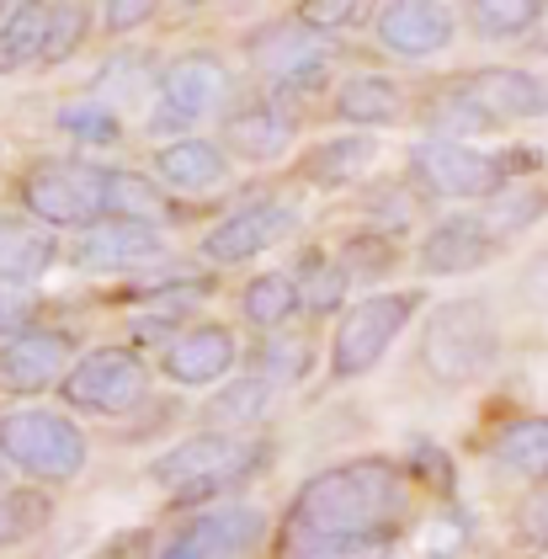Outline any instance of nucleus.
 I'll return each mask as SVG.
<instances>
[{"label":"nucleus","mask_w":548,"mask_h":559,"mask_svg":"<svg viewBox=\"0 0 548 559\" xmlns=\"http://www.w3.org/2000/svg\"><path fill=\"white\" fill-rule=\"evenodd\" d=\"M405 512H410L405 469L389 459H352V464L314 474L298 490L288 527L336 538V544H368V538H389V527Z\"/></svg>","instance_id":"nucleus-1"},{"label":"nucleus","mask_w":548,"mask_h":559,"mask_svg":"<svg viewBox=\"0 0 548 559\" xmlns=\"http://www.w3.org/2000/svg\"><path fill=\"white\" fill-rule=\"evenodd\" d=\"M266 459V448H255L235 431H203L176 442L166 459H155V485H166L176 501H213L218 490H235L255 474V464Z\"/></svg>","instance_id":"nucleus-2"},{"label":"nucleus","mask_w":548,"mask_h":559,"mask_svg":"<svg viewBox=\"0 0 548 559\" xmlns=\"http://www.w3.org/2000/svg\"><path fill=\"white\" fill-rule=\"evenodd\" d=\"M421 357H426V368H431V379L448 389L485 379L496 368V357H501V325H496L490 304H479V299L442 304L431 314V325H426Z\"/></svg>","instance_id":"nucleus-3"},{"label":"nucleus","mask_w":548,"mask_h":559,"mask_svg":"<svg viewBox=\"0 0 548 559\" xmlns=\"http://www.w3.org/2000/svg\"><path fill=\"white\" fill-rule=\"evenodd\" d=\"M0 459L33 479H75L85 469V437L64 411H5L0 416Z\"/></svg>","instance_id":"nucleus-4"},{"label":"nucleus","mask_w":548,"mask_h":559,"mask_svg":"<svg viewBox=\"0 0 548 559\" xmlns=\"http://www.w3.org/2000/svg\"><path fill=\"white\" fill-rule=\"evenodd\" d=\"M59 394L70 411H85V416H128L150 394V368L128 346H102V352H85L64 373Z\"/></svg>","instance_id":"nucleus-5"},{"label":"nucleus","mask_w":548,"mask_h":559,"mask_svg":"<svg viewBox=\"0 0 548 559\" xmlns=\"http://www.w3.org/2000/svg\"><path fill=\"white\" fill-rule=\"evenodd\" d=\"M421 294H373V299L352 304L336 325V342H331V368L336 379H362L383 362V352L400 342V331L410 325Z\"/></svg>","instance_id":"nucleus-6"},{"label":"nucleus","mask_w":548,"mask_h":559,"mask_svg":"<svg viewBox=\"0 0 548 559\" xmlns=\"http://www.w3.org/2000/svg\"><path fill=\"white\" fill-rule=\"evenodd\" d=\"M22 203L43 229H91L107 218V166H38L22 181Z\"/></svg>","instance_id":"nucleus-7"},{"label":"nucleus","mask_w":548,"mask_h":559,"mask_svg":"<svg viewBox=\"0 0 548 559\" xmlns=\"http://www.w3.org/2000/svg\"><path fill=\"white\" fill-rule=\"evenodd\" d=\"M410 181L431 198H496L507 187V171L496 155H479L474 144L453 139H421L410 150Z\"/></svg>","instance_id":"nucleus-8"},{"label":"nucleus","mask_w":548,"mask_h":559,"mask_svg":"<svg viewBox=\"0 0 548 559\" xmlns=\"http://www.w3.org/2000/svg\"><path fill=\"white\" fill-rule=\"evenodd\" d=\"M224 91H229V70L213 53H181L160 81V107L150 112V133H160V139L187 133L224 102Z\"/></svg>","instance_id":"nucleus-9"},{"label":"nucleus","mask_w":548,"mask_h":559,"mask_svg":"<svg viewBox=\"0 0 548 559\" xmlns=\"http://www.w3.org/2000/svg\"><path fill=\"white\" fill-rule=\"evenodd\" d=\"M251 53H255V64L277 81L283 96H309V91H320L325 70H331V48H325V38H320L314 27H303L298 16L294 22L266 27V33H255Z\"/></svg>","instance_id":"nucleus-10"},{"label":"nucleus","mask_w":548,"mask_h":559,"mask_svg":"<svg viewBox=\"0 0 548 559\" xmlns=\"http://www.w3.org/2000/svg\"><path fill=\"white\" fill-rule=\"evenodd\" d=\"M266 538V512L255 507H213L192 516L155 559H251Z\"/></svg>","instance_id":"nucleus-11"},{"label":"nucleus","mask_w":548,"mask_h":559,"mask_svg":"<svg viewBox=\"0 0 548 559\" xmlns=\"http://www.w3.org/2000/svg\"><path fill=\"white\" fill-rule=\"evenodd\" d=\"M166 257V235L155 224H133V218H96L75 240V261L85 272H133Z\"/></svg>","instance_id":"nucleus-12"},{"label":"nucleus","mask_w":548,"mask_h":559,"mask_svg":"<svg viewBox=\"0 0 548 559\" xmlns=\"http://www.w3.org/2000/svg\"><path fill=\"white\" fill-rule=\"evenodd\" d=\"M70 336L53 325H33L11 346H0V389L5 394H38L48 384H64L70 373Z\"/></svg>","instance_id":"nucleus-13"},{"label":"nucleus","mask_w":548,"mask_h":559,"mask_svg":"<svg viewBox=\"0 0 548 559\" xmlns=\"http://www.w3.org/2000/svg\"><path fill=\"white\" fill-rule=\"evenodd\" d=\"M294 224H298V214L288 209V203H246V209H235V214L224 218L218 229H209L203 257H209L213 266L251 261V257H261L266 246H277Z\"/></svg>","instance_id":"nucleus-14"},{"label":"nucleus","mask_w":548,"mask_h":559,"mask_svg":"<svg viewBox=\"0 0 548 559\" xmlns=\"http://www.w3.org/2000/svg\"><path fill=\"white\" fill-rule=\"evenodd\" d=\"M453 11L442 0H389L379 11V44L400 59H431L453 44Z\"/></svg>","instance_id":"nucleus-15"},{"label":"nucleus","mask_w":548,"mask_h":559,"mask_svg":"<svg viewBox=\"0 0 548 559\" xmlns=\"http://www.w3.org/2000/svg\"><path fill=\"white\" fill-rule=\"evenodd\" d=\"M240 357V342L229 325H198V331H181L170 336L166 346V373L176 384L187 389H203V384H218Z\"/></svg>","instance_id":"nucleus-16"},{"label":"nucleus","mask_w":548,"mask_h":559,"mask_svg":"<svg viewBox=\"0 0 548 559\" xmlns=\"http://www.w3.org/2000/svg\"><path fill=\"white\" fill-rule=\"evenodd\" d=\"M464 91L501 123V118H544L548 112V81L533 70H511V64H490L474 70L464 81Z\"/></svg>","instance_id":"nucleus-17"},{"label":"nucleus","mask_w":548,"mask_h":559,"mask_svg":"<svg viewBox=\"0 0 548 559\" xmlns=\"http://www.w3.org/2000/svg\"><path fill=\"white\" fill-rule=\"evenodd\" d=\"M496 257V235L479 224V218H448L426 235L421 246V272L431 277H458V272H474Z\"/></svg>","instance_id":"nucleus-18"},{"label":"nucleus","mask_w":548,"mask_h":559,"mask_svg":"<svg viewBox=\"0 0 548 559\" xmlns=\"http://www.w3.org/2000/svg\"><path fill=\"white\" fill-rule=\"evenodd\" d=\"M224 144H229L240 160L266 166V160H283V155H288L294 123H288V112H277V107H246V112H235V118L224 123Z\"/></svg>","instance_id":"nucleus-19"},{"label":"nucleus","mask_w":548,"mask_h":559,"mask_svg":"<svg viewBox=\"0 0 548 559\" xmlns=\"http://www.w3.org/2000/svg\"><path fill=\"white\" fill-rule=\"evenodd\" d=\"M59 246L43 224H0V288H27L53 266Z\"/></svg>","instance_id":"nucleus-20"},{"label":"nucleus","mask_w":548,"mask_h":559,"mask_svg":"<svg viewBox=\"0 0 548 559\" xmlns=\"http://www.w3.org/2000/svg\"><path fill=\"white\" fill-rule=\"evenodd\" d=\"M373 160H379V139L373 133H336V139H325V144H314L303 155V181H314V187H346V181H357V176L368 171Z\"/></svg>","instance_id":"nucleus-21"},{"label":"nucleus","mask_w":548,"mask_h":559,"mask_svg":"<svg viewBox=\"0 0 548 559\" xmlns=\"http://www.w3.org/2000/svg\"><path fill=\"white\" fill-rule=\"evenodd\" d=\"M224 171H229L224 155L213 144H203V139H176V144H166L155 155V176L170 192H209V187L224 181Z\"/></svg>","instance_id":"nucleus-22"},{"label":"nucleus","mask_w":548,"mask_h":559,"mask_svg":"<svg viewBox=\"0 0 548 559\" xmlns=\"http://www.w3.org/2000/svg\"><path fill=\"white\" fill-rule=\"evenodd\" d=\"M48 16L53 5L48 0H16L5 11V27H0V70H22L48 53Z\"/></svg>","instance_id":"nucleus-23"},{"label":"nucleus","mask_w":548,"mask_h":559,"mask_svg":"<svg viewBox=\"0 0 548 559\" xmlns=\"http://www.w3.org/2000/svg\"><path fill=\"white\" fill-rule=\"evenodd\" d=\"M496 464L516 479H548V416L511 421L496 437Z\"/></svg>","instance_id":"nucleus-24"},{"label":"nucleus","mask_w":548,"mask_h":559,"mask_svg":"<svg viewBox=\"0 0 548 559\" xmlns=\"http://www.w3.org/2000/svg\"><path fill=\"white\" fill-rule=\"evenodd\" d=\"M107 218H133V224H155L160 229V218H170L166 187L139 171H112L107 166Z\"/></svg>","instance_id":"nucleus-25"},{"label":"nucleus","mask_w":548,"mask_h":559,"mask_svg":"<svg viewBox=\"0 0 548 559\" xmlns=\"http://www.w3.org/2000/svg\"><path fill=\"white\" fill-rule=\"evenodd\" d=\"M336 112L346 123H362V129H379L400 112V86L389 75H352L336 91Z\"/></svg>","instance_id":"nucleus-26"},{"label":"nucleus","mask_w":548,"mask_h":559,"mask_svg":"<svg viewBox=\"0 0 548 559\" xmlns=\"http://www.w3.org/2000/svg\"><path fill=\"white\" fill-rule=\"evenodd\" d=\"M272 389L261 373H251V379H235V384H224L218 394L209 400V421L218 431H246L255 427L266 411H272Z\"/></svg>","instance_id":"nucleus-27"},{"label":"nucleus","mask_w":548,"mask_h":559,"mask_svg":"<svg viewBox=\"0 0 548 559\" xmlns=\"http://www.w3.org/2000/svg\"><path fill=\"white\" fill-rule=\"evenodd\" d=\"M298 283L288 277V272H261L251 288H246V299H240V309H246V320L251 325H261V331H277V325H288L298 314Z\"/></svg>","instance_id":"nucleus-28"},{"label":"nucleus","mask_w":548,"mask_h":559,"mask_svg":"<svg viewBox=\"0 0 548 559\" xmlns=\"http://www.w3.org/2000/svg\"><path fill=\"white\" fill-rule=\"evenodd\" d=\"M426 129H431V139H453V144H464L468 133L496 129V118L458 86V91H448V96H437V102L426 107Z\"/></svg>","instance_id":"nucleus-29"},{"label":"nucleus","mask_w":548,"mask_h":559,"mask_svg":"<svg viewBox=\"0 0 548 559\" xmlns=\"http://www.w3.org/2000/svg\"><path fill=\"white\" fill-rule=\"evenodd\" d=\"M468 16H474V33L485 38H522L538 27L544 0H468Z\"/></svg>","instance_id":"nucleus-30"},{"label":"nucleus","mask_w":548,"mask_h":559,"mask_svg":"<svg viewBox=\"0 0 548 559\" xmlns=\"http://www.w3.org/2000/svg\"><path fill=\"white\" fill-rule=\"evenodd\" d=\"M48 516H53V501L43 490H0V549L27 544L33 533L48 527Z\"/></svg>","instance_id":"nucleus-31"},{"label":"nucleus","mask_w":548,"mask_h":559,"mask_svg":"<svg viewBox=\"0 0 548 559\" xmlns=\"http://www.w3.org/2000/svg\"><path fill=\"white\" fill-rule=\"evenodd\" d=\"M538 214H544V198H538L533 187H501V192L485 203L479 224H485L496 240H507V235H516V229H527Z\"/></svg>","instance_id":"nucleus-32"},{"label":"nucleus","mask_w":548,"mask_h":559,"mask_svg":"<svg viewBox=\"0 0 548 559\" xmlns=\"http://www.w3.org/2000/svg\"><path fill=\"white\" fill-rule=\"evenodd\" d=\"M59 129L70 133V139H81V144H118V139H123L118 112H112V107H102L96 96H85V102H64V107H59Z\"/></svg>","instance_id":"nucleus-33"},{"label":"nucleus","mask_w":548,"mask_h":559,"mask_svg":"<svg viewBox=\"0 0 548 559\" xmlns=\"http://www.w3.org/2000/svg\"><path fill=\"white\" fill-rule=\"evenodd\" d=\"M144 91H150V64L133 59V53H118L112 64H102V75H96L91 96H96L102 107H112V102H139Z\"/></svg>","instance_id":"nucleus-34"},{"label":"nucleus","mask_w":548,"mask_h":559,"mask_svg":"<svg viewBox=\"0 0 548 559\" xmlns=\"http://www.w3.org/2000/svg\"><path fill=\"white\" fill-rule=\"evenodd\" d=\"M277 559H383V538H368V544H336V538H314V533H294L283 538Z\"/></svg>","instance_id":"nucleus-35"},{"label":"nucleus","mask_w":548,"mask_h":559,"mask_svg":"<svg viewBox=\"0 0 548 559\" xmlns=\"http://www.w3.org/2000/svg\"><path fill=\"white\" fill-rule=\"evenodd\" d=\"M346 283H352V277H346V266H341V261H325V257H320V261H309V266H303L298 299L309 304L314 314H331V309L346 299Z\"/></svg>","instance_id":"nucleus-36"},{"label":"nucleus","mask_w":548,"mask_h":559,"mask_svg":"<svg viewBox=\"0 0 548 559\" xmlns=\"http://www.w3.org/2000/svg\"><path fill=\"white\" fill-rule=\"evenodd\" d=\"M373 11V0H298V22L314 27L320 38L325 33H346V27H362Z\"/></svg>","instance_id":"nucleus-37"},{"label":"nucleus","mask_w":548,"mask_h":559,"mask_svg":"<svg viewBox=\"0 0 548 559\" xmlns=\"http://www.w3.org/2000/svg\"><path fill=\"white\" fill-rule=\"evenodd\" d=\"M394 240L379 235V229H368V235H352L346 246H341V266H346V277H383L389 266H394Z\"/></svg>","instance_id":"nucleus-38"},{"label":"nucleus","mask_w":548,"mask_h":559,"mask_svg":"<svg viewBox=\"0 0 548 559\" xmlns=\"http://www.w3.org/2000/svg\"><path fill=\"white\" fill-rule=\"evenodd\" d=\"M309 342H298V336H277V342L261 346V379L266 384H298L303 373H309Z\"/></svg>","instance_id":"nucleus-39"},{"label":"nucleus","mask_w":548,"mask_h":559,"mask_svg":"<svg viewBox=\"0 0 548 559\" xmlns=\"http://www.w3.org/2000/svg\"><path fill=\"white\" fill-rule=\"evenodd\" d=\"M81 33H85V11L75 5V0H59L53 5V16H48V64H59V59H70L75 53V44H81Z\"/></svg>","instance_id":"nucleus-40"},{"label":"nucleus","mask_w":548,"mask_h":559,"mask_svg":"<svg viewBox=\"0 0 548 559\" xmlns=\"http://www.w3.org/2000/svg\"><path fill=\"white\" fill-rule=\"evenodd\" d=\"M22 331H33V299L22 288H0V346H11Z\"/></svg>","instance_id":"nucleus-41"},{"label":"nucleus","mask_w":548,"mask_h":559,"mask_svg":"<svg viewBox=\"0 0 548 559\" xmlns=\"http://www.w3.org/2000/svg\"><path fill=\"white\" fill-rule=\"evenodd\" d=\"M516 533H522L533 549H548V485H538V490L522 501V512H516Z\"/></svg>","instance_id":"nucleus-42"},{"label":"nucleus","mask_w":548,"mask_h":559,"mask_svg":"<svg viewBox=\"0 0 548 559\" xmlns=\"http://www.w3.org/2000/svg\"><path fill=\"white\" fill-rule=\"evenodd\" d=\"M410 209H416V203H410V192H405V187H379V192L368 198L373 224H394V229H400V224H410Z\"/></svg>","instance_id":"nucleus-43"},{"label":"nucleus","mask_w":548,"mask_h":559,"mask_svg":"<svg viewBox=\"0 0 548 559\" xmlns=\"http://www.w3.org/2000/svg\"><path fill=\"white\" fill-rule=\"evenodd\" d=\"M160 11V0H107V33H133Z\"/></svg>","instance_id":"nucleus-44"},{"label":"nucleus","mask_w":548,"mask_h":559,"mask_svg":"<svg viewBox=\"0 0 548 559\" xmlns=\"http://www.w3.org/2000/svg\"><path fill=\"white\" fill-rule=\"evenodd\" d=\"M85 559H150V527H128V533H112L96 555Z\"/></svg>","instance_id":"nucleus-45"},{"label":"nucleus","mask_w":548,"mask_h":559,"mask_svg":"<svg viewBox=\"0 0 548 559\" xmlns=\"http://www.w3.org/2000/svg\"><path fill=\"white\" fill-rule=\"evenodd\" d=\"M527 294H533V299L548 309V251L533 261V266H527Z\"/></svg>","instance_id":"nucleus-46"},{"label":"nucleus","mask_w":548,"mask_h":559,"mask_svg":"<svg viewBox=\"0 0 548 559\" xmlns=\"http://www.w3.org/2000/svg\"><path fill=\"white\" fill-rule=\"evenodd\" d=\"M187 5H209V0H187Z\"/></svg>","instance_id":"nucleus-47"},{"label":"nucleus","mask_w":548,"mask_h":559,"mask_svg":"<svg viewBox=\"0 0 548 559\" xmlns=\"http://www.w3.org/2000/svg\"><path fill=\"white\" fill-rule=\"evenodd\" d=\"M0 16H5V0H0Z\"/></svg>","instance_id":"nucleus-48"},{"label":"nucleus","mask_w":548,"mask_h":559,"mask_svg":"<svg viewBox=\"0 0 548 559\" xmlns=\"http://www.w3.org/2000/svg\"><path fill=\"white\" fill-rule=\"evenodd\" d=\"M544 48H548V44H544Z\"/></svg>","instance_id":"nucleus-49"}]
</instances>
